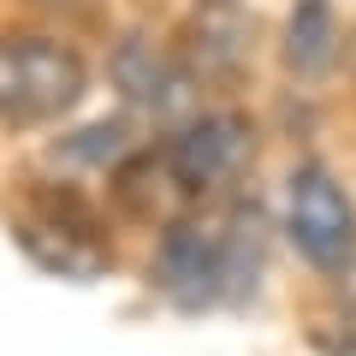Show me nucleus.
<instances>
[{
	"label": "nucleus",
	"mask_w": 356,
	"mask_h": 356,
	"mask_svg": "<svg viewBox=\"0 0 356 356\" xmlns=\"http://www.w3.org/2000/svg\"><path fill=\"white\" fill-rule=\"evenodd\" d=\"M255 208L232 214H184L161 232L154 250V285L178 309H208L220 297L255 291Z\"/></svg>",
	"instance_id": "1"
},
{
	"label": "nucleus",
	"mask_w": 356,
	"mask_h": 356,
	"mask_svg": "<svg viewBox=\"0 0 356 356\" xmlns=\"http://www.w3.org/2000/svg\"><path fill=\"white\" fill-rule=\"evenodd\" d=\"M89 89V65L72 42L6 30L0 36V125H54Z\"/></svg>",
	"instance_id": "2"
},
{
	"label": "nucleus",
	"mask_w": 356,
	"mask_h": 356,
	"mask_svg": "<svg viewBox=\"0 0 356 356\" xmlns=\"http://www.w3.org/2000/svg\"><path fill=\"white\" fill-rule=\"evenodd\" d=\"M285 238L315 273L344 280L356 261V202L321 161L291 166L285 178Z\"/></svg>",
	"instance_id": "3"
},
{
	"label": "nucleus",
	"mask_w": 356,
	"mask_h": 356,
	"mask_svg": "<svg viewBox=\"0 0 356 356\" xmlns=\"http://www.w3.org/2000/svg\"><path fill=\"white\" fill-rule=\"evenodd\" d=\"M250 161H255V125L243 113H232V107L191 119V125L161 149L166 178H172L184 196H208V191H220V184H232Z\"/></svg>",
	"instance_id": "4"
},
{
	"label": "nucleus",
	"mask_w": 356,
	"mask_h": 356,
	"mask_svg": "<svg viewBox=\"0 0 356 356\" xmlns=\"http://www.w3.org/2000/svg\"><path fill=\"white\" fill-rule=\"evenodd\" d=\"M107 77L125 95V107H137L149 119H178L196 107V72L149 36H119L107 54Z\"/></svg>",
	"instance_id": "5"
},
{
	"label": "nucleus",
	"mask_w": 356,
	"mask_h": 356,
	"mask_svg": "<svg viewBox=\"0 0 356 356\" xmlns=\"http://www.w3.org/2000/svg\"><path fill=\"white\" fill-rule=\"evenodd\" d=\"M18 238L54 273H95V267H107V243L95 238V226H89V214L77 202H72V214H60V202H42V214L18 220Z\"/></svg>",
	"instance_id": "6"
},
{
	"label": "nucleus",
	"mask_w": 356,
	"mask_h": 356,
	"mask_svg": "<svg viewBox=\"0 0 356 356\" xmlns=\"http://www.w3.org/2000/svg\"><path fill=\"white\" fill-rule=\"evenodd\" d=\"M339 13L332 0H297L291 18H285V65L297 77H327L339 60Z\"/></svg>",
	"instance_id": "7"
},
{
	"label": "nucleus",
	"mask_w": 356,
	"mask_h": 356,
	"mask_svg": "<svg viewBox=\"0 0 356 356\" xmlns=\"http://www.w3.org/2000/svg\"><path fill=\"white\" fill-rule=\"evenodd\" d=\"M196 65H202V77H232L243 65L238 6H208L202 13V24H196Z\"/></svg>",
	"instance_id": "8"
},
{
	"label": "nucleus",
	"mask_w": 356,
	"mask_h": 356,
	"mask_svg": "<svg viewBox=\"0 0 356 356\" xmlns=\"http://www.w3.org/2000/svg\"><path fill=\"white\" fill-rule=\"evenodd\" d=\"M54 154H65V161H89V166H119L131 154V131L119 125V119H113V125H83L77 137H65Z\"/></svg>",
	"instance_id": "9"
},
{
	"label": "nucleus",
	"mask_w": 356,
	"mask_h": 356,
	"mask_svg": "<svg viewBox=\"0 0 356 356\" xmlns=\"http://www.w3.org/2000/svg\"><path fill=\"white\" fill-rule=\"evenodd\" d=\"M36 6H48V13H77V18L95 13V0H36Z\"/></svg>",
	"instance_id": "10"
},
{
	"label": "nucleus",
	"mask_w": 356,
	"mask_h": 356,
	"mask_svg": "<svg viewBox=\"0 0 356 356\" xmlns=\"http://www.w3.org/2000/svg\"><path fill=\"white\" fill-rule=\"evenodd\" d=\"M202 6H238V0H202Z\"/></svg>",
	"instance_id": "11"
}]
</instances>
